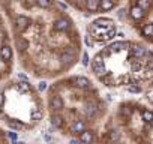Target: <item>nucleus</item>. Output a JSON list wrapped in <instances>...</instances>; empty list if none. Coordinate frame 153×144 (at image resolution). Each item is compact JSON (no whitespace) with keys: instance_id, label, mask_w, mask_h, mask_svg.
Instances as JSON below:
<instances>
[{"instance_id":"obj_1","label":"nucleus","mask_w":153,"mask_h":144,"mask_svg":"<svg viewBox=\"0 0 153 144\" xmlns=\"http://www.w3.org/2000/svg\"><path fill=\"white\" fill-rule=\"evenodd\" d=\"M15 60L38 80H59L80 63L78 26L60 0H0Z\"/></svg>"},{"instance_id":"obj_2","label":"nucleus","mask_w":153,"mask_h":144,"mask_svg":"<svg viewBox=\"0 0 153 144\" xmlns=\"http://www.w3.org/2000/svg\"><path fill=\"white\" fill-rule=\"evenodd\" d=\"M47 114L56 131L78 141H99L98 126L107 114V104L95 83L86 75H65L47 90Z\"/></svg>"},{"instance_id":"obj_3","label":"nucleus","mask_w":153,"mask_h":144,"mask_svg":"<svg viewBox=\"0 0 153 144\" xmlns=\"http://www.w3.org/2000/svg\"><path fill=\"white\" fill-rule=\"evenodd\" d=\"M99 50L90 60L93 77L105 87H141V83L153 78V53L144 45L116 41Z\"/></svg>"},{"instance_id":"obj_4","label":"nucleus","mask_w":153,"mask_h":144,"mask_svg":"<svg viewBox=\"0 0 153 144\" xmlns=\"http://www.w3.org/2000/svg\"><path fill=\"white\" fill-rule=\"evenodd\" d=\"M47 114L45 99L26 80H6L0 87V122L15 132L38 128Z\"/></svg>"},{"instance_id":"obj_5","label":"nucleus","mask_w":153,"mask_h":144,"mask_svg":"<svg viewBox=\"0 0 153 144\" xmlns=\"http://www.w3.org/2000/svg\"><path fill=\"white\" fill-rule=\"evenodd\" d=\"M15 51L5 14L0 8V81H6L14 72Z\"/></svg>"},{"instance_id":"obj_6","label":"nucleus","mask_w":153,"mask_h":144,"mask_svg":"<svg viewBox=\"0 0 153 144\" xmlns=\"http://www.w3.org/2000/svg\"><path fill=\"white\" fill-rule=\"evenodd\" d=\"M116 36V24L111 18H98L87 27L86 42L89 47H96L98 44H105Z\"/></svg>"},{"instance_id":"obj_7","label":"nucleus","mask_w":153,"mask_h":144,"mask_svg":"<svg viewBox=\"0 0 153 144\" xmlns=\"http://www.w3.org/2000/svg\"><path fill=\"white\" fill-rule=\"evenodd\" d=\"M63 2L81 14L108 12L117 6V0H63Z\"/></svg>"},{"instance_id":"obj_8","label":"nucleus","mask_w":153,"mask_h":144,"mask_svg":"<svg viewBox=\"0 0 153 144\" xmlns=\"http://www.w3.org/2000/svg\"><path fill=\"white\" fill-rule=\"evenodd\" d=\"M0 144H9V138L5 128L2 126V122H0Z\"/></svg>"}]
</instances>
